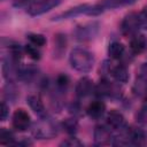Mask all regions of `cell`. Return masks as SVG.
<instances>
[{
  "label": "cell",
  "mask_w": 147,
  "mask_h": 147,
  "mask_svg": "<svg viewBox=\"0 0 147 147\" xmlns=\"http://www.w3.org/2000/svg\"><path fill=\"white\" fill-rule=\"evenodd\" d=\"M69 62L76 71L86 74L94 65V55L86 48L76 47L70 52Z\"/></svg>",
  "instance_id": "1"
},
{
  "label": "cell",
  "mask_w": 147,
  "mask_h": 147,
  "mask_svg": "<svg viewBox=\"0 0 147 147\" xmlns=\"http://www.w3.org/2000/svg\"><path fill=\"white\" fill-rule=\"evenodd\" d=\"M102 13H103V11L101 10V8L99 7L98 3H95V5L83 3V5H78V6H76V7H72V8L68 9L67 11H63V13L56 15L53 20H54V21H63V20L74 18V17L79 16V15L99 16V15H101Z\"/></svg>",
  "instance_id": "2"
},
{
  "label": "cell",
  "mask_w": 147,
  "mask_h": 147,
  "mask_svg": "<svg viewBox=\"0 0 147 147\" xmlns=\"http://www.w3.org/2000/svg\"><path fill=\"white\" fill-rule=\"evenodd\" d=\"M102 72L103 77H111L118 84H125L130 78L127 68L122 63H113L110 61H105L102 64Z\"/></svg>",
  "instance_id": "3"
},
{
  "label": "cell",
  "mask_w": 147,
  "mask_h": 147,
  "mask_svg": "<svg viewBox=\"0 0 147 147\" xmlns=\"http://www.w3.org/2000/svg\"><path fill=\"white\" fill-rule=\"evenodd\" d=\"M59 132V126L49 117L40 118L32 130L33 136L37 139H53Z\"/></svg>",
  "instance_id": "4"
},
{
  "label": "cell",
  "mask_w": 147,
  "mask_h": 147,
  "mask_svg": "<svg viewBox=\"0 0 147 147\" xmlns=\"http://www.w3.org/2000/svg\"><path fill=\"white\" fill-rule=\"evenodd\" d=\"M100 30V24L99 22H88V23H84V24H79L75 28L72 34L75 37L76 40L78 41H90L92 39H94Z\"/></svg>",
  "instance_id": "5"
},
{
  "label": "cell",
  "mask_w": 147,
  "mask_h": 147,
  "mask_svg": "<svg viewBox=\"0 0 147 147\" xmlns=\"http://www.w3.org/2000/svg\"><path fill=\"white\" fill-rule=\"evenodd\" d=\"M94 94L99 98H111V99H119L122 96V91L119 86L111 83L109 78L102 77L98 85H95Z\"/></svg>",
  "instance_id": "6"
},
{
  "label": "cell",
  "mask_w": 147,
  "mask_h": 147,
  "mask_svg": "<svg viewBox=\"0 0 147 147\" xmlns=\"http://www.w3.org/2000/svg\"><path fill=\"white\" fill-rule=\"evenodd\" d=\"M61 1L62 0H33L26 7V13L30 16H39L57 7Z\"/></svg>",
  "instance_id": "7"
},
{
  "label": "cell",
  "mask_w": 147,
  "mask_h": 147,
  "mask_svg": "<svg viewBox=\"0 0 147 147\" xmlns=\"http://www.w3.org/2000/svg\"><path fill=\"white\" fill-rule=\"evenodd\" d=\"M141 29L139 13H130L127 14L121 22V32L126 37H132L138 33Z\"/></svg>",
  "instance_id": "8"
},
{
  "label": "cell",
  "mask_w": 147,
  "mask_h": 147,
  "mask_svg": "<svg viewBox=\"0 0 147 147\" xmlns=\"http://www.w3.org/2000/svg\"><path fill=\"white\" fill-rule=\"evenodd\" d=\"M94 144L98 146H105L113 142V130L108 124H98L93 131Z\"/></svg>",
  "instance_id": "9"
},
{
  "label": "cell",
  "mask_w": 147,
  "mask_h": 147,
  "mask_svg": "<svg viewBox=\"0 0 147 147\" xmlns=\"http://www.w3.org/2000/svg\"><path fill=\"white\" fill-rule=\"evenodd\" d=\"M107 124L111 127V130L117 132H125L129 129L125 117L117 110H111L107 114Z\"/></svg>",
  "instance_id": "10"
},
{
  "label": "cell",
  "mask_w": 147,
  "mask_h": 147,
  "mask_svg": "<svg viewBox=\"0 0 147 147\" xmlns=\"http://www.w3.org/2000/svg\"><path fill=\"white\" fill-rule=\"evenodd\" d=\"M11 124L13 127L17 131H25L31 125V117L29 113L22 108L15 110L11 117Z\"/></svg>",
  "instance_id": "11"
},
{
  "label": "cell",
  "mask_w": 147,
  "mask_h": 147,
  "mask_svg": "<svg viewBox=\"0 0 147 147\" xmlns=\"http://www.w3.org/2000/svg\"><path fill=\"white\" fill-rule=\"evenodd\" d=\"M94 88H95V85L93 80L88 77H83L77 82L75 92L78 98H86L92 93H94Z\"/></svg>",
  "instance_id": "12"
},
{
  "label": "cell",
  "mask_w": 147,
  "mask_h": 147,
  "mask_svg": "<svg viewBox=\"0 0 147 147\" xmlns=\"http://www.w3.org/2000/svg\"><path fill=\"white\" fill-rule=\"evenodd\" d=\"M26 103L29 105V107L31 108V110H32L39 118L48 117L46 107H45L44 102L41 101V99H40L38 95H29V96L26 98Z\"/></svg>",
  "instance_id": "13"
},
{
  "label": "cell",
  "mask_w": 147,
  "mask_h": 147,
  "mask_svg": "<svg viewBox=\"0 0 147 147\" xmlns=\"http://www.w3.org/2000/svg\"><path fill=\"white\" fill-rule=\"evenodd\" d=\"M130 49L133 54H142L147 51V37L142 33H136L131 37Z\"/></svg>",
  "instance_id": "14"
},
{
  "label": "cell",
  "mask_w": 147,
  "mask_h": 147,
  "mask_svg": "<svg viewBox=\"0 0 147 147\" xmlns=\"http://www.w3.org/2000/svg\"><path fill=\"white\" fill-rule=\"evenodd\" d=\"M126 133H127V137H129V140H130V145L145 146L147 144V134L142 129H140V127H129Z\"/></svg>",
  "instance_id": "15"
},
{
  "label": "cell",
  "mask_w": 147,
  "mask_h": 147,
  "mask_svg": "<svg viewBox=\"0 0 147 147\" xmlns=\"http://www.w3.org/2000/svg\"><path fill=\"white\" fill-rule=\"evenodd\" d=\"M86 114L92 119L102 118L103 115L106 114V105H105V102L101 101V100L92 101L86 108Z\"/></svg>",
  "instance_id": "16"
},
{
  "label": "cell",
  "mask_w": 147,
  "mask_h": 147,
  "mask_svg": "<svg viewBox=\"0 0 147 147\" xmlns=\"http://www.w3.org/2000/svg\"><path fill=\"white\" fill-rule=\"evenodd\" d=\"M138 0H101L98 2L99 7L102 11H106L108 9H116L121 7H127L133 3H136Z\"/></svg>",
  "instance_id": "17"
},
{
  "label": "cell",
  "mask_w": 147,
  "mask_h": 147,
  "mask_svg": "<svg viewBox=\"0 0 147 147\" xmlns=\"http://www.w3.org/2000/svg\"><path fill=\"white\" fill-rule=\"evenodd\" d=\"M38 69L32 65V64H18V69H17V74H18V80L22 82H31L36 74H37Z\"/></svg>",
  "instance_id": "18"
},
{
  "label": "cell",
  "mask_w": 147,
  "mask_h": 147,
  "mask_svg": "<svg viewBox=\"0 0 147 147\" xmlns=\"http://www.w3.org/2000/svg\"><path fill=\"white\" fill-rule=\"evenodd\" d=\"M133 92L137 96L147 99V74H141L137 77L133 85Z\"/></svg>",
  "instance_id": "19"
},
{
  "label": "cell",
  "mask_w": 147,
  "mask_h": 147,
  "mask_svg": "<svg viewBox=\"0 0 147 147\" xmlns=\"http://www.w3.org/2000/svg\"><path fill=\"white\" fill-rule=\"evenodd\" d=\"M125 53V46L119 41H111L108 46V55L113 60H119Z\"/></svg>",
  "instance_id": "20"
},
{
  "label": "cell",
  "mask_w": 147,
  "mask_h": 147,
  "mask_svg": "<svg viewBox=\"0 0 147 147\" xmlns=\"http://www.w3.org/2000/svg\"><path fill=\"white\" fill-rule=\"evenodd\" d=\"M67 47V38L62 33H57L54 38V56H62V54L65 52Z\"/></svg>",
  "instance_id": "21"
},
{
  "label": "cell",
  "mask_w": 147,
  "mask_h": 147,
  "mask_svg": "<svg viewBox=\"0 0 147 147\" xmlns=\"http://www.w3.org/2000/svg\"><path fill=\"white\" fill-rule=\"evenodd\" d=\"M70 85V78L65 74H60L55 79V87L59 93H64Z\"/></svg>",
  "instance_id": "22"
},
{
  "label": "cell",
  "mask_w": 147,
  "mask_h": 147,
  "mask_svg": "<svg viewBox=\"0 0 147 147\" xmlns=\"http://www.w3.org/2000/svg\"><path fill=\"white\" fill-rule=\"evenodd\" d=\"M62 127L63 130L70 134V136H75L78 131V122L75 117H70V118H67L63 121L62 123Z\"/></svg>",
  "instance_id": "23"
},
{
  "label": "cell",
  "mask_w": 147,
  "mask_h": 147,
  "mask_svg": "<svg viewBox=\"0 0 147 147\" xmlns=\"http://www.w3.org/2000/svg\"><path fill=\"white\" fill-rule=\"evenodd\" d=\"M26 39L29 40V44H32L39 48L46 45V38L44 34L40 33H29L26 36Z\"/></svg>",
  "instance_id": "24"
},
{
  "label": "cell",
  "mask_w": 147,
  "mask_h": 147,
  "mask_svg": "<svg viewBox=\"0 0 147 147\" xmlns=\"http://www.w3.org/2000/svg\"><path fill=\"white\" fill-rule=\"evenodd\" d=\"M0 144L2 145H15V137L11 131L1 129L0 130Z\"/></svg>",
  "instance_id": "25"
},
{
  "label": "cell",
  "mask_w": 147,
  "mask_h": 147,
  "mask_svg": "<svg viewBox=\"0 0 147 147\" xmlns=\"http://www.w3.org/2000/svg\"><path fill=\"white\" fill-rule=\"evenodd\" d=\"M24 52H25L32 60L38 61V60H40V57H41V52H40L39 47H37V46H34V45H32V44H28L26 46H24Z\"/></svg>",
  "instance_id": "26"
},
{
  "label": "cell",
  "mask_w": 147,
  "mask_h": 147,
  "mask_svg": "<svg viewBox=\"0 0 147 147\" xmlns=\"http://www.w3.org/2000/svg\"><path fill=\"white\" fill-rule=\"evenodd\" d=\"M60 145L61 146H68V147H79V146H83V142L78 138L71 136L70 138H67L65 140H63Z\"/></svg>",
  "instance_id": "27"
},
{
  "label": "cell",
  "mask_w": 147,
  "mask_h": 147,
  "mask_svg": "<svg viewBox=\"0 0 147 147\" xmlns=\"http://www.w3.org/2000/svg\"><path fill=\"white\" fill-rule=\"evenodd\" d=\"M9 116V106L6 103V101L1 102V109H0V118L1 121H6Z\"/></svg>",
  "instance_id": "28"
},
{
  "label": "cell",
  "mask_w": 147,
  "mask_h": 147,
  "mask_svg": "<svg viewBox=\"0 0 147 147\" xmlns=\"http://www.w3.org/2000/svg\"><path fill=\"white\" fill-rule=\"evenodd\" d=\"M139 17H140V24H141V29L147 30V9L142 10L139 13Z\"/></svg>",
  "instance_id": "29"
},
{
  "label": "cell",
  "mask_w": 147,
  "mask_h": 147,
  "mask_svg": "<svg viewBox=\"0 0 147 147\" xmlns=\"http://www.w3.org/2000/svg\"><path fill=\"white\" fill-rule=\"evenodd\" d=\"M33 0H15L14 1V6L15 7H23V6H29Z\"/></svg>",
  "instance_id": "30"
}]
</instances>
